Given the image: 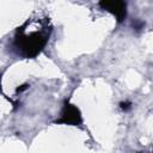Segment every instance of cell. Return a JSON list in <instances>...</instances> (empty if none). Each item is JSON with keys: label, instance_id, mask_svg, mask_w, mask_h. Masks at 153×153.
Masks as SVG:
<instances>
[{"label": "cell", "instance_id": "obj_1", "mask_svg": "<svg viewBox=\"0 0 153 153\" xmlns=\"http://www.w3.org/2000/svg\"><path fill=\"white\" fill-rule=\"evenodd\" d=\"M50 32L51 26L47 18L42 20L39 27L33 29H31L30 22H26L23 26L17 29L13 41L14 50L23 57L33 59L44 49Z\"/></svg>", "mask_w": 153, "mask_h": 153}, {"label": "cell", "instance_id": "obj_2", "mask_svg": "<svg viewBox=\"0 0 153 153\" xmlns=\"http://www.w3.org/2000/svg\"><path fill=\"white\" fill-rule=\"evenodd\" d=\"M56 123L71 124V126H79L81 123V115L76 106L69 103H65L63 109L61 111V117L56 121Z\"/></svg>", "mask_w": 153, "mask_h": 153}, {"label": "cell", "instance_id": "obj_3", "mask_svg": "<svg viewBox=\"0 0 153 153\" xmlns=\"http://www.w3.org/2000/svg\"><path fill=\"white\" fill-rule=\"evenodd\" d=\"M99 6L103 10L112 13L116 17L117 22L124 20L127 14V5L124 1H100Z\"/></svg>", "mask_w": 153, "mask_h": 153}]
</instances>
